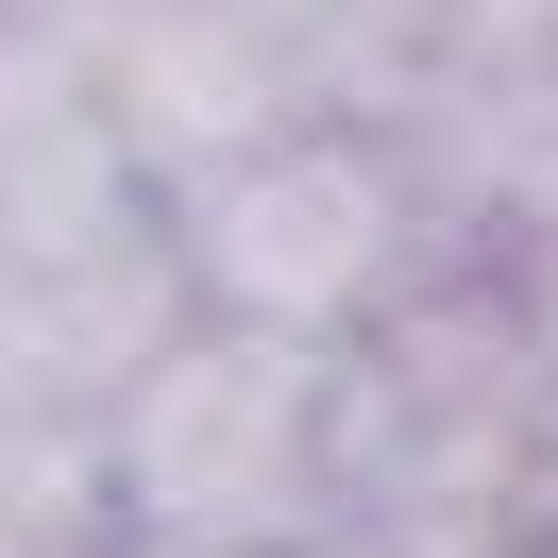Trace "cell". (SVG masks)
<instances>
[{"instance_id": "7", "label": "cell", "mask_w": 558, "mask_h": 558, "mask_svg": "<svg viewBox=\"0 0 558 558\" xmlns=\"http://www.w3.org/2000/svg\"><path fill=\"white\" fill-rule=\"evenodd\" d=\"M490 271H508V305H524V355H542V407H558V220L490 238Z\"/></svg>"}, {"instance_id": "4", "label": "cell", "mask_w": 558, "mask_h": 558, "mask_svg": "<svg viewBox=\"0 0 558 558\" xmlns=\"http://www.w3.org/2000/svg\"><path fill=\"white\" fill-rule=\"evenodd\" d=\"M51 17L153 186L288 119H389L423 51V0H51Z\"/></svg>"}, {"instance_id": "5", "label": "cell", "mask_w": 558, "mask_h": 558, "mask_svg": "<svg viewBox=\"0 0 558 558\" xmlns=\"http://www.w3.org/2000/svg\"><path fill=\"white\" fill-rule=\"evenodd\" d=\"M119 204H153V170L119 153L69 17L51 0H0V254H51V238H85Z\"/></svg>"}, {"instance_id": "6", "label": "cell", "mask_w": 558, "mask_h": 558, "mask_svg": "<svg viewBox=\"0 0 558 558\" xmlns=\"http://www.w3.org/2000/svg\"><path fill=\"white\" fill-rule=\"evenodd\" d=\"M0 558H136L85 423H0Z\"/></svg>"}, {"instance_id": "1", "label": "cell", "mask_w": 558, "mask_h": 558, "mask_svg": "<svg viewBox=\"0 0 558 558\" xmlns=\"http://www.w3.org/2000/svg\"><path fill=\"white\" fill-rule=\"evenodd\" d=\"M339 524L407 558H558V407L490 254H440L339 339Z\"/></svg>"}, {"instance_id": "2", "label": "cell", "mask_w": 558, "mask_h": 558, "mask_svg": "<svg viewBox=\"0 0 558 558\" xmlns=\"http://www.w3.org/2000/svg\"><path fill=\"white\" fill-rule=\"evenodd\" d=\"M153 238L186 271V322H254V339H322V355L373 339L440 254H474L389 119H288V136L204 153L153 186Z\"/></svg>"}, {"instance_id": "3", "label": "cell", "mask_w": 558, "mask_h": 558, "mask_svg": "<svg viewBox=\"0 0 558 558\" xmlns=\"http://www.w3.org/2000/svg\"><path fill=\"white\" fill-rule=\"evenodd\" d=\"M102 508L136 558H305L339 542V355L170 322L153 373L102 407Z\"/></svg>"}]
</instances>
